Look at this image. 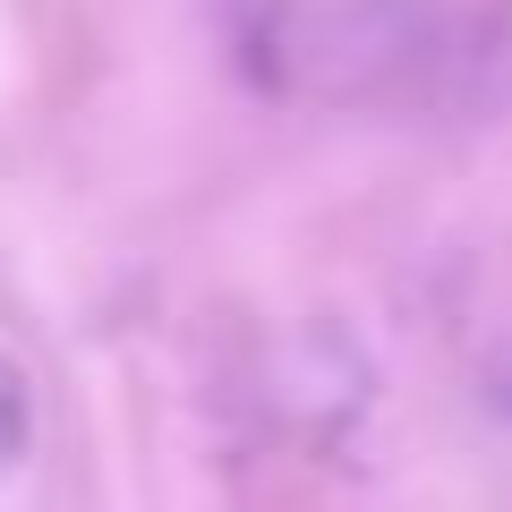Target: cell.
Returning a JSON list of instances; mask_svg holds the SVG:
<instances>
[{
  "label": "cell",
  "instance_id": "3",
  "mask_svg": "<svg viewBox=\"0 0 512 512\" xmlns=\"http://www.w3.org/2000/svg\"><path fill=\"white\" fill-rule=\"evenodd\" d=\"M504 402H512V384H504Z\"/></svg>",
  "mask_w": 512,
  "mask_h": 512
},
{
  "label": "cell",
  "instance_id": "2",
  "mask_svg": "<svg viewBox=\"0 0 512 512\" xmlns=\"http://www.w3.org/2000/svg\"><path fill=\"white\" fill-rule=\"evenodd\" d=\"M26 436H35V393H26V376H18V359L0 350V478L18 470V453H26Z\"/></svg>",
  "mask_w": 512,
  "mask_h": 512
},
{
  "label": "cell",
  "instance_id": "1",
  "mask_svg": "<svg viewBox=\"0 0 512 512\" xmlns=\"http://www.w3.org/2000/svg\"><path fill=\"white\" fill-rule=\"evenodd\" d=\"M248 52L274 69V86L376 103V94H419L453 60V26L436 0H274Z\"/></svg>",
  "mask_w": 512,
  "mask_h": 512
}]
</instances>
